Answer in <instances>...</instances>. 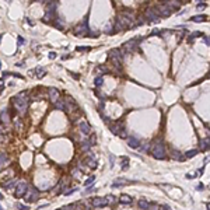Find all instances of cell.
Listing matches in <instances>:
<instances>
[{
  "label": "cell",
  "mask_w": 210,
  "mask_h": 210,
  "mask_svg": "<svg viewBox=\"0 0 210 210\" xmlns=\"http://www.w3.org/2000/svg\"><path fill=\"white\" fill-rule=\"evenodd\" d=\"M164 4L168 6V9L172 11V13H175V11H178L181 9V3L178 2V0H164Z\"/></svg>",
  "instance_id": "obj_10"
},
{
  "label": "cell",
  "mask_w": 210,
  "mask_h": 210,
  "mask_svg": "<svg viewBox=\"0 0 210 210\" xmlns=\"http://www.w3.org/2000/svg\"><path fill=\"white\" fill-rule=\"evenodd\" d=\"M2 122L3 123H7V122H10V118H9V114H7V111H4V109H3L2 111Z\"/></svg>",
  "instance_id": "obj_32"
},
{
  "label": "cell",
  "mask_w": 210,
  "mask_h": 210,
  "mask_svg": "<svg viewBox=\"0 0 210 210\" xmlns=\"http://www.w3.org/2000/svg\"><path fill=\"white\" fill-rule=\"evenodd\" d=\"M21 128L23 126V123H21V120H20V119H15V128Z\"/></svg>",
  "instance_id": "obj_46"
},
{
  "label": "cell",
  "mask_w": 210,
  "mask_h": 210,
  "mask_svg": "<svg viewBox=\"0 0 210 210\" xmlns=\"http://www.w3.org/2000/svg\"><path fill=\"white\" fill-rule=\"evenodd\" d=\"M55 108H56V109H60V111H67V104H66V100H59L58 102L55 104Z\"/></svg>",
  "instance_id": "obj_19"
},
{
  "label": "cell",
  "mask_w": 210,
  "mask_h": 210,
  "mask_svg": "<svg viewBox=\"0 0 210 210\" xmlns=\"http://www.w3.org/2000/svg\"><path fill=\"white\" fill-rule=\"evenodd\" d=\"M7 2H10V0H7Z\"/></svg>",
  "instance_id": "obj_55"
},
{
  "label": "cell",
  "mask_w": 210,
  "mask_h": 210,
  "mask_svg": "<svg viewBox=\"0 0 210 210\" xmlns=\"http://www.w3.org/2000/svg\"><path fill=\"white\" fill-rule=\"evenodd\" d=\"M120 167H122V169H126L129 167V158L128 157H122V158H120Z\"/></svg>",
  "instance_id": "obj_30"
},
{
  "label": "cell",
  "mask_w": 210,
  "mask_h": 210,
  "mask_svg": "<svg viewBox=\"0 0 210 210\" xmlns=\"http://www.w3.org/2000/svg\"><path fill=\"white\" fill-rule=\"evenodd\" d=\"M148 210H160V206L158 205H151L150 207H148Z\"/></svg>",
  "instance_id": "obj_43"
},
{
  "label": "cell",
  "mask_w": 210,
  "mask_h": 210,
  "mask_svg": "<svg viewBox=\"0 0 210 210\" xmlns=\"http://www.w3.org/2000/svg\"><path fill=\"white\" fill-rule=\"evenodd\" d=\"M129 181L126 178H116L114 181V184H112V188H120V186H125V185H128Z\"/></svg>",
  "instance_id": "obj_16"
},
{
  "label": "cell",
  "mask_w": 210,
  "mask_h": 210,
  "mask_svg": "<svg viewBox=\"0 0 210 210\" xmlns=\"http://www.w3.org/2000/svg\"><path fill=\"white\" fill-rule=\"evenodd\" d=\"M7 164H9V158H7V156L4 154V151H2V161H0V165H2V168H4Z\"/></svg>",
  "instance_id": "obj_29"
},
{
  "label": "cell",
  "mask_w": 210,
  "mask_h": 210,
  "mask_svg": "<svg viewBox=\"0 0 210 210\" xmlns=\"http://www.w3.org/2000/svg\"><path fill=\"white\" fill-rule=\"evenodd\" d=\"M132 196H129V195H122L119 197V203L120 205H130L132 203Z\"/></svg>",
  "instance_id": "obj_22"
},
{
  "label": "cell",
  "mask_w": 210,
  "mask_h": 210,
  "mask_svg": "<svg viewBox=\"0 0 210 210\" xmlns=\"http://www.w3.org/2000/svg\"><path fill=\"white\" fill-rule=\"evenodd\" d=\"M196 2H199V3H202V2H203V0H196Z\"/></svg>",
  "instance_id": "obj_53"
},
{
  "label": "cell",
  "mask_w": 210,
  "mask_h": 210,
  "mask_svg": "<svg viewBox=\"0 0 210 210\" xmlns=\"http://www.w3.org/2000/svg\"><path fill=\"white\" fill-rule=\"evenodd\" d=\"M17 41H18V46H21V45H24V42H25V39H24L21 35H18L17 37Z\"/></svg>",
  "instance_id": "obj_38"
},
{
  "label": "cell",
  "mask_w": 210,
  "mask_h": 210,
  "mask_svg": "<svg viewBox=\"0 0 210 210\" xmlns=\"http://www.w3.org/2000/svg\"><path fill=\"white\" fill-rule=\"evenodd\" d=\"M18 210H28V206H24V205H17Z\"/></svg>",
  "instance_id": "obj_44"
},
{
  "label": "cell",
  "mask_w": 210,
  "mask_h": 210,
  "mask_svg": "<svg viewBox=\"0 0 210 210\" xmlns=\"http://www.w3.org/2000/svg\"><path fill=\"white\" fill-rule=\"evenodd\" d=\"M48 92H49V100H51V102H53L56 104L59 101V95H60V92L58 88H55V87H51L49 90H48Z\"/></svg>",
  "instance_id": "obj_11"
},
{
  "label": "cell",
  "mask_w": 210,
  "mask_h": 210,
  "mask_svg": "<svg viewBox=\"0 0 210 210\" xmlns=\"http://www.w3.org/2000/svg\"><path fill=\"white\" fill-rule=\"evenodd\" d=\"M79 52H88V51H91V48L90 46H77L76 48Z\"/></svg>",
  "instance_id": "obj_34"
},
{
  "label": "cell",
  "mask_w": 210,
  "mask_h": 210,
  "mask_svg": "<svg viewBox=\"0 0 210 210\" xmlns=\"http://www.w3.org/2000/svg\"><path fill=\"white\" fill-rule=\"evenodd\" d=\"M205 79H210V71H209L207 74H206V77H205Z\"/></svg>",
  "instance_id": "obj_52"
},
{
  "label": "cell",
  "mask_w": 210,
  "mask_h": 210,
  "mask_svg": "<svg viewBox=\"0 0 210 210\" xmlns=\"http://www.w3.org/2000/svg\"><path fill=\"white\" fill-rule=\"evenodd\" d=\"M28 188H30V186H28V184L25 182V181H20V182H18V185L15 186L14 196H15V197H23V196L27 193Z\"/></svg>",
  "instance_id": "obj_6"
},
{
  "label": "cell",
  "mask_w": 210,
  "mask_h": 210,
  "mask_svg": "<svg viewBox=\"0 0 210 210\" xmlns=\"http://www.w3.org/2000/svg\"><path fill=\"white\" fill-rule=\"evenodd\" d=\"M11 102L14 104L15 109H17L18 112H21V114H24V112L27 111V108H28V100L23 98V97H20V95L13 97V98H11Z\"/></svg>",
  "instance_id": "obj_3"
},
{
  "label": "cell",
  "mask_w": 210,
  "mask_h": 210,
  "mask_svg": "<svg viewBox=\"0 0 210 210\" xmlns=\"http://www.w3.org/2000/svg\"><path fill=\"white\" fill-rule=\"evenodd\" d=\"M79 128H80V132H81L83 135H90V132H91V126H90V125H88V123L86 122V120L80 122Z\"/></svg>",
  "instance_id": "obj_14"
},
{
  "label": "cell",
  "mask_w": 210,
  "mask_h": 210,
  "mask_svg": "<svg viewBox=\"0 0 210 210\" xmlns=\"http://www.w3.org/2000/svg\"><path fill=\"white\" fill-rule=\"evenodd\" d=\"M151 154L154 158L157 160H164L165 157H167V154H165V147L163 143H157L154 144V147L151 148Z\"/></svg>",
  "instance_id": "obj_4"
},
{
  "label": "cell",
  "mask_w": 210,
  "mask_h": 210,
  "mask_svg": "<svg viewBox=\"0 0 210 210\" xmlns=\"http://www.w3.org/2000/svg\"><path fill=\"white\" fill-rule=\"evenodd\" d=\"M196 37H203V34H202V32H199V31L192 32V34L188 37V42H189V43H192V42H193V39H195Z\"/></svg>",
  "instance_id": "obj_27"
},
{
  "label": "cell",
  "mask_w": 210,
  "mask_h": 210,
  "mask_svg": "<svg viewBox=\"0 0 210 210\" xmlns=\"http://www.w3.org/2000/svg\"><path fill=\"white\" fill-rule=\"evenodd\" d=\"M102 83H104V77H102V76H97L95 80H94L95 87H101V86H102Z\"/></svg>",
  "instance_id": "obj_31"
},
{
  "label": "cell",
  "mask_w": 210,
  "mask_h": 210,
  "mask_svg": "<svg viewBox=\"0 0 210 210\" xmlns=\"http://www.w3.org/2000/svg\"><path fill=\"white\" fill-rule=\"evenodd\" d=\"M86 164H87L90 168H92V169L97 168V165H98V163H97V158H95L94 156H88L87 160H86Z\"/></svg>",
  "instance_id": "obj_17"
},
{
  "label": "cell",
  "mask_w": 210,
  "mask_h": 210,
  "mask_svg": "<svg viewBox=\"0 0 210 210\" xmlns=\"http://www.w3.org/2000/svg\"><path fill=\"white\" fill-rule=\"evenodd\" d=\"M160 34H161V32H160L158 30H156V31H153V32H151V35H160Z\"/></svg>",
  "instance_id": "obj_50"
},
{
  "label": "cell",
  "mask_w": 210,
  "mask_h": 210,
  "mask_svg": "<svg viewBox=\"0 0 210 210\" xmlns=\"http://www.w3.org/2000/svg\"><path fill=\"white\" fill-rule=\"evenodd\" d=\"M90 147H91V143L88 142V140H86V142L83 143V146H81L83 151H88V150H90Z\"/></svg>",
  "instance_id": "obj_33"
},
{
  "label": "cell",
  "mask_w": 210,
  "mask_h": 210,
  "mask_svg": "<svg viewBox=\"0 0 210 210\" xmlns=\"http://www.w3.org/2000/svg\"><path fill=\"white\" fill-rule=\"evenodd\" d=\"M137 206H139V209L142 210H148V207H150V203L146 200V199H139V202H137Z\"/></svg>",
  "instance_id": "obj_20"
},
{
  "label": "cell",
  "mask_w": 210,
  "mask_h": 210,
  "mask_svg": "<svg viewBox=\"0 0 210 210\" xmlns=\"http://www.w3.org/2000/svg\"><path fill=\"white\" fill-rule=\"evenodd\" d=\"M91 205H92V207L102 209V207H105V206H109V202H108L107 197H92Z\"/></svg>",
  "instance_id": "obj_7"
},
{
  "label": "cell",
  "mask_w": 210,
  "mask_h": 210,
  "mask_svg": "<svg viewBox=\"0 0 210 210\" xmlns=\"http://www.w3.org/2000/svg\"><path fill=\"white\" fill-rule=\"evenodd\" d=\"M79 189L77 188H73V189H70V191H67V192H64V196H70V195H73L74 192H77Z\"/></svg>",
  "instance_id": "obj_36"
},
{
  "label": "cell",
  "mask_w": 210,
  "mask_h": 210,
  "mask_svg": "<svg viewBox=\"0 0 210 210\" xmlns=\"http://www.w3.org/2000/svg\"><path fill=\"white\" fill-rule=\"evenodd\" d=\"M97 136L95 135H91V137H90V140H88V142H90L91 143V146H94V144H95V142H97Z\"/></svg>",
  "instance_id": "obj_39"
},
{
  "label": "cell",
  "mask_w": 210,
  "mask_h": 210,
  "mask_svg": "<svg viewBox=\"0 0 210 210\" xmlns=\"http://www.w3.org/2000/svg\"><path fill=\"white\" fill-rule=\"evenodd\" d=\"M94 181H95V176H90V178L84 182V185H86V186H91V184L94 182Z\"/></svg>",
  "instance_id": "obj_35"
},
{
  "label": "cell",
  "mask_w": 210,
  "mask_h": 210,
  "mask_svg": "<svg viewBox=\"0 0 210 210\" xmlns=\"http://www.w3.org/2000/svg\"><path fill=\"white\" fill-rule=\"evenodd\" d=\"M140 139H137V137H128V146L132 147V148H139L140 147Z\"/></svg>",
  "instance_id": "obj_12"
},
{
  "label": "cell",
  "mask_w": 210,
  "mask_h": 210,
  "mask_svg": "<svg viewBox=\"0 0 210 210\" xmlns=\"http://www.w3.org/2000/svg\"><path fill=\"white\" fill-rule=\"evenodd\" d=\"M142 41H143V37H137L136 39H130V41H128V42L123 43L122 49L126 51V52H133V51L137 49V45H139Z\"/></svg>",
  "instance_id": "obj_5"
},
{
  "label": "cell",
  "mask_w": 210,
  "mask_h": 210,
  "mask_svg": "<svg viewBox=\"0 0 210 210\" xmlns=\"http://www.w3.org/2000/svg\"><path fill=\"white\" fill-rule=\"evenodd\" d=\"M37 2H39V3H43V4H46V2H48V0H37Z\"/></svg>",
  "instance_id": "obj_51"
},
{
  "label": "cell",
  "mask_w": 210,
  "mask_h": 210,
  "mask_svg": "<svg viewBox=\"0 0 210 210\" xmlns=\"http://www.w3.org/2000/svg\"><path fill=\"white\" fill-rule=\"evenodd\" d=\"M143 15H144V18L147 20L148 23H153V24H156V23H158L160 21V14H158V11H157V9L154 6H150V7H147L146 10H144V13H143Z\"/></svg>",
  "instance_id": "obj_1"
},
{
  "label": "cell",
  "mask_w": 210,
  "mask_h": 210,
  "mask_svg": "<svg viewBox=\"0 0 210 210\" xmlns=\"http://www.w3.org/2000/svg\"><path fill=\"white\" fill-rule=\"evenodd\" d=\"M17 185H18V182H17V179H10V181H7V182L4 184V185H3V188H6L7 189V191H10V189H13L14 186H17Z\"/></svg>",
  "instance_id": "obj_21"
},
{
  "label": "cell",
  "mask_w": 210,
  "mask_h": 210,
  "mask_svg": "<svg viewBox=\"0 0 210 210\" xmlns=\"http://www.w3.org/2000/svg\"><path fill=\"white\" fill-rule=\"evenodd\" d=\"M66 104H67V108L71 111H77L79 109V105L76 102V100H73L71 97H66Z\"/></svg>",
  "instance_id": "obj_13"
},
{
  "label": "cell",
  "mask_w": 210,
  "mask_h": 210,
  "mask_svg": "<svg viewBox=\"0 0 210 210\" xmlns=\"http://www.w3.org/2000/svg\"><path fill=\"white\" fill-rule=\"evenodd\" d=\"M206 20H207V17L203 15V14L195 15V17H191V21H192V23H203V21H206Z\"/></svg>",
  "instance_id": "obj_25"
},
{
  "label": "cell",
  "mask_w": 210,
  "mask_h": 210,
  "mask_svg": "<svg viewBox=\"0 0 210 210\" xmlns=\"http://www.w3.org/2000/svg\"><path fill=\"white\" fill-rule=\"evenodd\" d=\"M172 157H174L175 160H178V161H182V160L185 158V156H182L178 150H172Z\"/></svg>",
  "instance_id": "obj_28"
},
{
  "label": "cell",
  "mask_w": 210,
  "mask_h": 210,
  "mask_svg": "<svg viewBox=\"0 0 210 210\" xmlns=\"http://www.w3.org/2000/svg\"><path fill=\"white\" fill-rule=\"evenodd\" d=\"M107 199H108V202H109V205H112V203H115V202H116V199H115L114 196H111V195H108Z\"/></svg>",
  "instance_id": "obj_40"
},
{
  "label": "cell",
  "mask_w": 210,
  "mask_h": 210,
  "mask_svg": "<svg viewBox=\"0 0 210 210\" xmlns=\"http://www.w3.org/2000/svg\"><path fill=\"white\" fill-rule=\"evenodd\" d=\"M199 148L200 150H207V148H210V137L209 139H200Z\"/></svg>",
  "instance_id": "obj_18"
},
{
  "label": "cell",
  "mask_w": 210,
  "mask_h": 210,
  "mask_svg": "<svg viewBox=\"0 0 210 210\" xmlns=\"http://www.w3.org/2000/svg\"><path fill=\"white\" fill-rule=\"evenodd\" d=\"M34 71H35V73H34V74H35V77H38V79H42L43 76L46 74L45 69H43V67H39V66H38V67H35V70H34Z\"/></svg>",
  "instance_id": "obj_23"
},
{
  "label": "cell",
  "mask_w": 210,
  "mask_h": 210,
  "mask_svg": "<svg viewBox=\"0 0 210 210\" xmlns=\"http://www.w3.org/2000/svg\"><path fill=\"white\" fill-rule=\"evenodd\" d=\"M206 7H207V4H206V3H203V2H202V3H199V4L196 6V9H197V10H205Z\"/></svg>",
  "instance_id": "obj_37"
},
{
  "label": "cell",
  "mask_w": 210,
  "mask_h": 210,
  "mask_svg": "<svg viewBox=\"0 0 210 210\" xmlns=\"http://www.w3.org/2000/svg\"><path fill=\"white\" fill-rule=\"evenodd\" d=\"M203 42H205L207 46H210V37H205V35H203Z\"/></svg>",
  "instance_id": "obj_42"
},
{
  "label": "cell",
  "mask_w": 210,
  "mask_h": 210,
  "mask_svg": "<svg viewBox=\"0 0 210 210\" xmlns=\"http://www.w3.org/2000/svg\"><path fill=\"white\" fill-rule=\"evenodd\" d=\"M52 24H53V25L58 28V30H62V31L64 30V23H63V20L60 18V17H56V20H55Z\"/></svg>",
  "instance_id": "obj_24"
},
{
  "label": "cell",
  "mask_w": 210,
  "mask_h": 210,
  "mask_svg": "<svg viewBox=\"0 0 210 210\" xmlns=\"http://www.w3.org/2000/svg\"><path fill=\"white\" fill-rule=\"evenodd\" d=\"M123 130V125L122 123H111V132L114 135H120V132Z\"/></svg>",
  "instance_id": "obj_15"
},
{
  "label": "cell",
  "mask_w": 210,
  "mask_h": 210,
  "mask_svg": "<svg viewBox=\"0 0 210 210\" xmlns=\"http://www.w3.org/2000/svg\"><path fill=\"white\" fill-rule=\"evenodd\" d=\"M160 210H171V209H169L168 205H163V206H160Z\"/></svg>",
  "instance_id": "obj_45"
},
{
  "label": "cell",
  "mask_w": 210,
  "mask_h": 210,
  "mask_svg": "<svg viewBox=\"0 0 210 210\" xmlns=\"http://www.w3.org/2000/svg\"><path fill=\"white\" fill-rule=\"evenodd\" d=\"M98 69L102 73H109V70H108V67H105V66H98Z\"/></svg>",
  "instance_id": "obj_41"
},
{
  "label": "cell",
  "mask_w": 210,
  "mask_h": 210,
  "mask_svg": "<svg viewBox=\"0 0 210 210\" xmlns=\"http://www.w3.org/2000/svg\"><path fill=\"white\" fill-rule=\"evenodd\" d=\"M38 196H39V193L38 191L35 188H28V191L25 193V196H24V199H25V202H28V203H31V202H35L38 199Z\"/></svg>",
  "instance_id": "obj_8"
},
{
  "label": "cell",
  "mask_w": 210,
  "mask_h": 210,
  "mask_svg": "<svg viewBox=\"0 0 210 210\" xmlns=\"http://www.w3.org/2000/svg\"><path fill=\"white\" fill-rule=\"evenodd\" d=\"M207 210H210V205H207Z\"/></svg>",
  "instance_id": "obj_54"
},
{
  "label": "cell",
  "mask_w": 210,
  "mask_h": 210,
  "mask_svg": "<svg viewBox=\"0 0 210 210\" xmlns=\"http://www.w3.org/2000/svg\"><path fill=\"white\" fill-rule=\"evenodd\" d=\"M102 119H104V122H107V123H111V119H109V118H107V116H102Z\"/></svg>",
  "instance_id": "obj_49"
},
{
  "label": "cell",
  "mask_w": 210,
  "mask_h": 210,
  "mask_svg": "<svg viewBox=\"0 0 210 210\" xmlns=\"http://www.w3.org/2000/svg\"><path fill=\"white\" fill-rule=\"evenodd\" d=\"M56 58V53H55V52H51V53H49V59H55Z\"/></svg>",
  "instance_id": "obj_48"
},
{
  "label": "cell",
  "mask_w": 210,
  "mask_h": 210,
  "mask_svg": "<svg viewBox=\"0 0 210 210\" xmlns=\"http://www.w3.org/2000/svg\"><path fill=\"white\" fill-rule=\"evenodd\" d=\"M70 209H74V205H70V207H63V209H56V210H70Z\"/></svg>",
  "instance_id": "obj_47"
},
{
  "label": "cell",
  "mask_w": 210,
  "mask_h": 210,
  "mask_svg": "<svg viewBox=\"0 0 210 210\" xmlns=\"http://www.w3.org/2000/svg\"><path fill=\"white\" fill-rule=\"evenodd\" d=\"M197 153H199V150H196V148H192V150H189L185 153V158H193L195 156H197Z\"/></svg>",
  "instance_id": "obj_26"
},
{
  "label": "cell",
  "mask_w": 210,
  "mask_h": 210,
  "mask_svg": "<svg viewBox=\"0 0 210 210\" xmlns=\"http://www.w3.org/2000/svg\"><path fill=\"white\" fill-rule=\"evenodd\" d=\"M73 34L76 37H87V35H90V27H88V17H86L83 20L81 24H79L77 27L74 28Z\"/></svg>",
  "instance_id": "obj_2"
},
{
  "label": "cell",
  "mask_w": 210,
  "mask_h": 210,
  "mask_svg": "<svg viewBox=\"0 0 210 210\" xmlns=\"http://www.w3.org/2000/svg\"><path fill=\"white\" fill-rule=\"evenodd\" d=\"M154 7L157 9V11H158V14H160L161 18H168L169 15H171V13H172V11L168 9V6H165L164 3H163V4H157Z\"/></svg>",
  "instance_id": "obj_9"
}]
</instances>
